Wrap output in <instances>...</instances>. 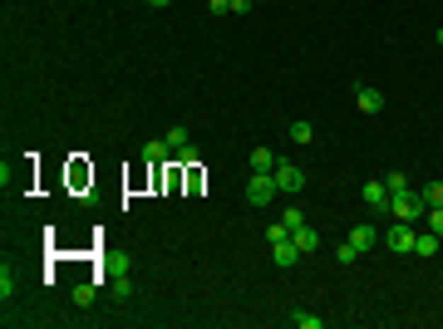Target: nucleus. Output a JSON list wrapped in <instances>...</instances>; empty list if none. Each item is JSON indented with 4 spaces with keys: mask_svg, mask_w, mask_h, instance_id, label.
Masks as SVG:
<instances>
[{
    "mask_svg": "<svg viewBox=\"0 0 443 329\" xmlns=\"http://www.w3.org/2000/svg\"><path fill=\"white\" fill-rule=\"evenodd\" d=\"M389 212H394L399 221H409V226H414V221H419L424 212H429V202H424V192L414 197V192L404 187V192H394V197H389Z\"/></svg>",
    "mask_w": 443,
    "mask_h": 329,
    "instance_id": "f257e3e1",
    "label": "nucleus"
},
{
    "mask_svg": "<svg viewBox=\"0 0 443 329\" xmlns=\"http://www.w3.org/2000/svg\"><path fill=\"white\" fill-rule=\"evenodd\" d=\"M276 192H281V187H276L271 172H251V182H246V202H251V207H271Z\"/></svg>",
    "mask_w": 443,
    "mask_h": 329,
    "instance_id": "f03ea898",
    "label": "nucleus"
},
{
    "mask_svg": "<svg viewBox=\"0 0 443 329\" xmlns=\"http://www.w3.org/2000/svg\"><path fill=\"white\" fill-rule=\"evenodd\" d=\"M414 241H419V236L409 231V221H394V226L384 231V246H389L394 256H409V251H414Z\"/></svg>",
    "mask_w": 443,
    "mask_h": 329,
    "instance_id": "7ed1b4c3",
    "label": "nucleus"
},
{
    "mask_svg": "<svg viewBox=\"0 0 443 329\" xmlns=\"http://www.w3.org/2000/svg\"><path fill=\"white\" fill-rule=\"evenodd\" d=\"M271 177H276V187H281V192H301V187H306V172H301L296 162H276V172H271Z\"/></svg>",
    "mask_w": 443,
    "mask_h": 329,
    "instance_id": "20e7f679",
    "label": "nucleus"
},
{
    "mask_svg": "<svg viewBox=\"0 0 443 329\" xmlns=\"http://www.w3.org/2000/svg\"><path fill=\"white\" fill-rule=\"evenodd\" d=\"M271 256H276V265H281V270H291V265H296V261H301L306 251H301V246H296V241L286 236V241H271Z\"/></svg>",
    "mask_w": 443,
    "mask_h": 329,
    "instance_id": "39448f33",
    "label": "nucleus"
},
{
    "mask_svg": "<svg viewBox=\"0 0 443 329\" xmlns=\"http://www.w3.org/2000/svg\"><path fill=\"white\" fill-rule=\"evenodd\" d=\"M355 109H359V113H379V109H384V94L369 89V84H355Z\"/></svg>",
    "mask_w": 443,
    "mask_h": 329,
    "instance_id": "423d86ee",
    "label": "nucleus"
},
{
    "mask_svg": "<svg viewBox=\"0 0 443 329\" xmlns=\"http://www.w3.org/2000/svg\"><path fill=\"white\" fill-rule=\"evenodd\" d=\"M345 241H350V246H355V251H359V256H364V251H369V246H374V241H379V231H374V226H364V221H359V226H350V236H345Z\"/></svg>",
    "mask_w": 443,
    "mask_h": 329,
    "instance_id": "0eeeda50",
    "label": "nucleus"
},
{
    "mask_svg": "<svg viewBox=\"0 0 443 329\" xmlns=\"http://www.w3.org/2000/svg\"><path fill=\"white\" fill-rule=\"evenodd\" d=\"M251 172H276V152L271 148H251Z\"/></svg>",
    "mask_w": 443,
    "mask_h": 329,
    "instance_id": "6e6552de",
    "label": "nucleus"
},
{
    "mask_svg": "<svg viewBox=\"0 0 443 329\" xmlns=\"http://www.w3.org/2000/svg\"><path fill=\"white\" fill-rule=\"evenodd\" d=\"M364 202H369V207H389V187H384V177H379V182H364Z\"/></svg>",
    "mask_w": 443,
    "mask_h": 329,
    "instance_id": "1a4fd4ad",
    "label": "nucleus"
},
{
    "mask_svg": "<svg viewBox=\"0 0 443 329\" xmlns=\"http://www.w3.org/2000/svg\"><path fill=\"white\" fill-rule=\"evenodd\" d=\"M291 241L311 256V251H321V231H311V226H301V231H291Z\"/></svg>",
    "mask_w": 443,
    "mask_h": 329,
    "instance_id": "9d476101",
    "label": "nucleus"
},
{
    "mask_svg": "<svg viewBox=\"0 0 443 329\" xmlns=\"http://www.w3.org/2000/svg\"><path fill=\"white\" fill-rule=\"evenodd\" d=\"M168 148H173V152H188V148H192V133H188V128H168Z\"/></svg>",
    "mask_w": 443,
    "mask_h": 329,
    "instance_id": "9b49d317",
    "label": "nucleus"
},
{
    "mask_svg": "<svg viewBox=\"0 0 443 329\" xmlns=\"http://www.w3.org/2000/svg\"><path fill=\"white\" fill-rule=\"evenodd\" d=\"M168 152H173V148H168V138H153V143L143 148V157H148V162H168Z\"/></svg>",
    "mask_w": 443,
    "mask_h": 329,
    "instance_id": "f8f14e48",
    "label": "nucleus"
},
{
    "mask_svg": "<svg viewBox=\"0 0 443 329\" xmlns=\"http://www.w3.org/2000/svg\"><path fill=\"white\" fill-rule=\"evenodd\" d=\"M434 251H439V231H429V236H419V241H414V256H424V261H429Z\"/></svg>",
    "mask_w": 443,
    "mask_h": 329,
    "instance_id": "ddd939ff",
    "label": "nucleus"
},
{
    "mask_svg": "<svg viewBox=\"0 0 443 329\" xmlns=\"http://www.w3.org/2000/svg\"><path fill=\"white\" fill-rule=\"evenodd\" d=\"M15 290H20V280L10 275V265L0 270V300H15Z\"/></svg>",
    "mask_w": 443,
    "mask_h": 329,
    "instance_id": "4468645a",
    "label": "nucleus"
},
{
    "mask_svg": "<svg viewBox=\"0 0 443 329\" xmlns=\"http://www.w3.org/2000/svg\"><path fill=\"white\" fill-rule=\"evenodd\" d=\"M281 226H286V231H301V226H306V212H301V207H286Z\"/></svg>",
    "mask_w": 443,
    "mask_h": 329,
    "instance_id": "2eb2a0df",
    "label": "nucleus"
},
{
    "mask_svg": "<svg viewBox=\"0 0 443 329\" xmlns=\"http://www.w3.org/2000/svg\"><path fill=\"white\" fill-rule=\"evenodd\" d=\"M291 138H296V143H311V138H316V128H311L306 118H296V123H291Z\"/></svg>",
    "mask_w": 443,
    "mask_h": 329,
    "instance_id": "dca6fc26",
    "label": "nucleus"
},
{
    "mask_svg": "<svg viewBox=\"0 0 443 329\" xmlns=\"http://www.w3.org/2000/svg\"><path fill=\"white\" fill-rule=\"evenodd\" d=\"M291 325H301V329H321L326 320H321V315H306V310H296V315H291Z\"/></svg>",
    "mask_w": 443,
    "mask_h": 329,
    "instance_id": "f3484780",
    "label": "nucleus"
},
{
    "mask_svg": "<svg viewBox=\"0 0 443 329\" xmlns=\"http://www.w3.org/2000/svg\"><path fill=\"white\" fill-rule=\"evenodd\" d=\"M335 261H340V265H355V261H359V251L345 241V246H335Z\"/></svg>",
    "mask_w": 443,
    "mask_h": 329,
    "instance_id": "a211bd4d",
    "label": "nucleus"
},
{
    "mask_svg": "<svg viewBox=\"0 0 443 329\" xmlns=\"http://www.w3.org/2000/svg\"><path fill=\"white\" fill-rule=\"evenodd\" d=\"M74 305L89 310V305H94V285H74Z\"/></svg>",
    "mask_w": 443,
    "mask_h": 329,
    "instance_id": "6ab92c4d",
    "label": "nucleus"
},
{
    "mask_svg": "<svg viewBox=\"0 0 443 329\" xmlns=\"http://www.w3.org/2000/svg\"><path fill=\"white\" fill-rule=\"evenodd\" d=\"M424 202H429V207H443V182H429V187H424Z\"/></svg>",
    "mask_w": 443,
    "mask_h": 329,
    "instance_id": "aec40b11",
    "label": "nucleus"
},
{
    "mask_svg": "<svg viewBox=\"0 0 443 329\" xmlns=\"http://www.w3.org/2000/svg\"><path fill=\"white\" fill-rule=\"evenodd\" d=\"M384 187H389V197H394V192H404V187H409V177H404V172H389V177H384Z\"/></svg>",
    "mask_w": 443,
    "mask_h": 329,
    "instance_id": "412c9836",
    "label": "nucleus"
},
{
    "mask_svg": "<svg viewBox=\"0 0 443 329\" xmlns=\"http://www.w3.org/2000/svg\"><path fill=\"white\" fill-rule=\"evenodd\" d=\"M429 231H439L443 236V207H429Z\"/></svg>",
    "mask_w": 443,
    "mask_h": 329,
    "instance_id": "4be33fe9",
    "label": "nucleus"
},
{
    "mask_svg": "<svg viewBox=\"0 0 443 329\" xmlns=\"http://www.w3.org/2000/svg\"><path fill=\"white\" fill-rule=\"evenodd\" d=\"M251 5H256V0H231V10H236V15H246Z\"/></svg>",
    "mask_w": 443,
    "mask_h": 329,
    "instance_id": "5701e85b",
    "label": "nucleus"
},
{
    "mask_svg": "<svg viewBox=\"0 0 443 329\" xmlns=\"http://www.w3.org/2000/svg\"><path fill=\"white\" fill-rule=\"evenodd\" d=\"M148 5H168V0H148Z\"/></svg>",
    "mask_w": 443,
    "mask_h": 329,
    "instance_id": "b1692460",
    "label": "nucleus"
},
{
    "mask_svg": "<svg viewBox=\"0 0 443 329\" xmlns=\"http://www.w3.org/2000/svg\"><path fill=\"white\" fill-rule=\"evenodd\" d=\"M439 44H443V30H439Z\"/></svg>",
    "mask_w": 443,
    "mask_h": 329,
    "instance_id": "393cba45",
    "label": "nucleus"
}]
</instances>
